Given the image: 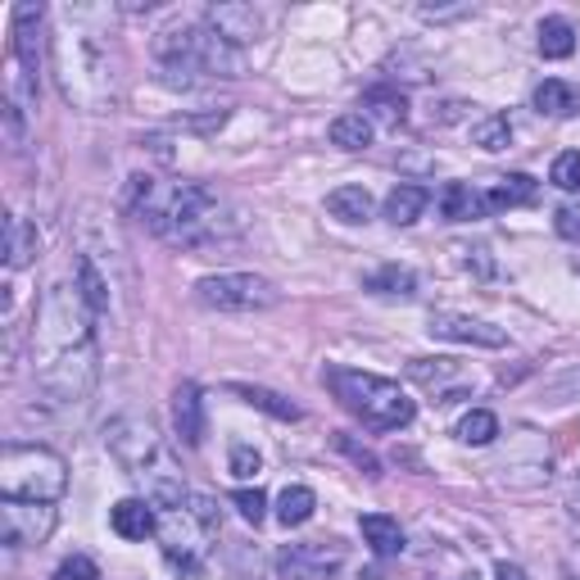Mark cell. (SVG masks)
<instances>
[{"mask_svg": "<svg viewBox=\"0 0 580 580\" xmlns=\"http://www.w3.org/2000/svg\"><path fill=\"white\" fill-rule=\"evenodd\" d=\"M231 395H241L250 408H263V413H273L277 422H299L304 413H299V404H291V400H282L277 391H263V385H241V381H231L227 385Z\"/></svg>", "mask_w": 580, "mask_h": 580, "instance_id": "22", "label": "cell"}, {"mask_svg": "<svg viewBox=\"0 0 580 580\" xmlns=\"http://www.w3.org/2000/svg\"><path fill=\"white\" fill-rule=\"evenodd\" d=\"M105 449L113 453V462L128 472V477H150V468L164 458V445H160V431L150 427L145 417H113L105 427Z\"/></svg>", "mask_w": 580, "mask_h": 580, "instance_id": "8", "label": "cell"}, {"mask_svg": "<svg viewBox=\"0 0 580 580\" xmlns=\"http://www.w3.org/2000/svg\"><path fill=\"white\" fill-rule=\"evenodd\" d=\"M576 513H580V477H576Z\"/></svg>", "mask_w": 580, "mask_h": 580, "instance_id": "40", "label": "cell"}, {"mask_svg": "<svg viewBox=\"0 0 580 580\" xmlns=\"http://www.w3.org/2000/svg\"><path fill=\"white\" fill-rule=\"evenodd\" d=\"M331 445H336V449H340V453H350V458H354V462H359V468H363V472H368V477H381V462H376V453H372V449H363V445H354V440H350V436H336V440H331Z\"/></svg>", "mask_w": 580, "mask_h": 580, "instance_id": "37", "label": "cell"}, {"mask_svg": "<svg viewBox=\"0 0 580 580\" xmlns=\"http://www.w3.org/2000/svg\"><path fill=\"white\" fill-rule=\"evenodd\" d=\"M51 68L59 96L73 109L87 113H109L119 105V83H123V64L113 32L100 28V10H59L55 36H51Z\"/></svg>", "mask_w": 580, "mask_h": 580, "instance_id": "2", "label": "cell"}, {"mask_svg": "<svg viewBox=\"0 0 580 580\" xmlns=\"http://www.w3.org/2000/svg\"><path fill=\"white\" fill-rule=\"evenodd\" d=\"M231 508H237L245 522H263V508H267V494L254 485V490H237V494H231Z\"/></svg>", "mask_w": 580, "mask_h": 580, "instance_id": "35", "label": "cell"}, {"mask_svg": "<svg viewBox=\"0 0 580 580\" xmlns=\"http://www.w3.org/2000/svg\"><path fill=\"white\" fill-rule=\"evenodd\" d=\"M205 23L222 36V42H231V46H245V42H254V36H259V14L250 6H214L205 14Z\"/></svg>", "mask_w": 580, "mask_h": 580, "instance_id": "14", "label": "cell"}, {"mask_svg": "<svg viewBox=\"0 0 580 580\" xmlns=\"http://www.w3.org/2000/svg\"><path fill=\"white\" fill-rule=\"evenodd\" d=\"M327 214L340 218V222H368L372 218V196H368V186H336L331 196H327Z\"/></svg>", "mask_w": 580, "mask_h": 580, "instance_id": "21", "label": "cell"}, {"mask_svg": "<svg viewBox=\"0 0 580 580\" xmlns=\"http://www.w3.org/2000/svg\"><path fill=\"white\" fill-rule=\"evenodd\" d=\"M431 205V190L427 186H413V182H400L391 196H385V205H381V214H385V222H395V227H408V222H417L422 218V209Z\"/></svg>", "mask_w": 580, "mask_h": 580, "instance_id": "15", "label": "cell"}, {"mask_svg": "<svg viewBox=\"0 0 580 580\" xmlns=\"http://www.w3.org/2000/svg\"><path fill=\"white\" fill-rule=\"evenodd\" d=\"M173 427L177 440L186 449H200L205 445V400H200V385L196 381H182L177 395H173Z\"/></svg>", "mask_w": 580, "mask_h": 580, "instance_id": "12", "label": "cell"}, {"mask_svg": "<svg viewBox=\"0 0 580 580\" xmlns=\"http://www.w3.org/2000/svg\"><path fill=\"white\" fill-rule=\"evenodd\" d=\"M530 100H535L539 113H549V119H571V113L580 109V91L571 83H562V77H545Z\"/></svg>", "mask_w": 580, "mask_h": 580, "instance_id": "18", "label": "cell"}, {"mask_svg": "<svg viewBox=\"0 0 580 580\" xmlns=\"http://www.w3.org/2000/svg\"><path fill=\"white\" fill-rule=\"evenodd\" d=\"M549 182H554L558 190H580V150L558 154L554 168H549Z\"/></svg>", "mask_w": 580, "mask_h": 580, "instance_id": "32", "label": "cell"}, {"mask_svg": "<svg viewBox=\"0 0 580 580\" xmlns=\"http://www.w3.org/2000/svg\"><path fill=\"white\" fill-rule=\"evenodd\" d=\"M55 580H100V567L87 558V554H73L55 567Z\"/></svg>", "mask_w": 580, "mask_h": 580, "instance_id": "36", "label": "cell"}, {"mask_svg": "<svg viewBox=\"0 0 580 580\" xmlns=\"http://www.w3.org/2000/svg\"><path fill=\"white\" fill-rule=\"evenodd\" d=\"M128 209L141 214L168 245H205L222 231V196L200 182L160 186L154 177L136 173L128 186Z\"/></svg>", "mask_w": 580, "mask_h": 580, "instance_id": "3", "label": "cell"}, {"mask_svg": "<svg viewBox=\"0 0 580 580\" xmlns=\"http://www.w3.org/2000/svg\"><path fill=\"white\" fill-rule=\"evenodd\" d=\"M440 218L445 222H472V218H481L485 214V196L477 186H468V182H449L445 190H440Z\"/></svg>", "mask_w": 580, "mask_h": 580, "instance_id": "16", "label": "cell"}, {"mask_svg": "<svg viewBox=\"0 0 580 580\" xmlns=\"http://www.w3.org/2000/svg\"><path fill=\"white\" fill-rule=\"evenodd\" d=\"M68 490V462L46 445L10 440L0 449V499H23V504H55Z\"/></svg>", "mask_w": 580, "mask_h": 580, "instance_id": "5", "label": "cell"}, {"mask_svg": "<svg viewBox=\"0 0 580 580\" xmlns=\"http://www.w3.org/2000/svg\"><path fill=\"white\" fill-rule=\"evenodd\" d=\"M314 508H318V494L308 485H286L277 494V522L282 526H304L308 517H314Z\"/></svg>", "mask_w": 580, "mask_h": 580, "instance_id": "27", "label": "cell"}, {"mask_svg": "<svg viewBox=\"0 0 580 580\" xmlns=\"http://www.w3.org/2000/svg\"><path fill=\"white\" fill-rule=\"evenodd\" d=\"M431 336L458 340V344H477V350H504L508 344L504 327H494L485 318H468V314H431Z\"/></svg>", "mask_w": 580, "mask_h": 580, "instance_id": "11", "label": "cell"}, {"mask_svg": "<svg viewBox=\"0 0 580 580\" xmlns=\"http://www.w3.org/2000/svg\"><path fill=\"white\" fill-rule=\"evenodd\" d=\"M263 472V458L254 445H231V477H241V481H254Z\"/></svg>", "mask_w": 580, "mask_h": 580, "instance_id": "34", "label": "cell"}, {"mask_svg": "<svg viewBox=\"0 0 580 580\" xmlns=\"http://www.w3.org/2000/svg\"><path fill=\"white\" fill-rule=\"evenodd\" d=\"M472 141L481 145V150H508V141H513V123L504 119V113H485V119L472 128Z\"/></svg>", "mask_w": 580, "mask_h": 580, "instance_id": "29", "label": "cell"}, {"mask_svg": "<svg viewBox=\"0 0 580 580\" xmlns=\"http://www.w3.org/2000/svg\"><path fill=\"white\" fill-rule=\"evenodd\" d=\"M186 513L196 517V522H200L209 535H218V526H222V508L214 504L209 494H190V499H186Z\"/></svg>", "mask_w": 580, "mask_h": 580, "instance_id": "33", "label": "cell"}, {"mask_svg": "<svg viewBox=\"0 0 580 580\" xmlns=\"http://www.w3.org/2000/svg\"><path fill=\"white\" fill-rule=\"evenodd\" d=\"M91 304L77 286H51L32 318V376L51 408H87L100 381Z\"/></svg>", "mask_w": 580, "mask_h": 580, "instance_id": "1", "label": "cell"}, {"mask_svg": "<svg viewBox=\"0 0 580 580\" xmlns=\"http://www.w3.org/2000/svg\"><path fill=\"white\" fill-rule=\"evenodd\" d=\"M59 513L55 504H23V499H0V539L10 549H36L46 545Z\"/></svg>", "mask_w": 580, "mask_h": 580, "instance_id": "9", "label": "cell"}, {"mask_svg": "<svg viewBox=\"0 0 580 580\" xmlns=\"http://www.w3.org/2000/svg\"><path fill=\"white\" fill-rule=\"evenodd\" d=\"M363 291H372V295H404L408 299L417 291V273L404 267V263H381L376 273L363 277Z\"/></svg>", "mask_w": 580, "mask_h": 580, "instance_id": "23", "label": "cell"}, {"mask_svg": "<svg viewBox=\"0 0 580 580\" xmlns=\"http://www.w3.org/2000/svg\"><path fill=\"white\" fill-rule=\"evenodd\" d=\"M196 299L218 314H263V308L282 304V291L254 273H214L196 282Z\"/></svg>", "mask_w": 580, "mask_h": 580, "instance_id": "7", "label": "cell"}, {"mask_svg": "<svg viewBox=\"0 0 580 580\" xmlns=\"http://www.w3.org/2000/svg\"><path fill=\"white\" fill-rule=\"evenodd\" d=\"M340 567H344L340 539H304V545H286L277 554L282 580H336Z\"/></svg>", "mask_w": 580, "mask_h": 580, "instance_id": "10", "label": "cell"}, {"mask_svg": "<svg viewBox=\"0 0 580 580\" xmlns=\"http://www.w3.org/2000/svg\"><path fill=\"white\" fill-rule=\"evenodd\" d=\"M109 526L123 539H150L154 530H160V517H154L150 499H119V504L109 508Z\"/></svg>", "mask_w": 580, "mask_h": 580, "instance_id": "13", "label": "cell"}, {"mask_svg": "<svg viewBox=\"0 0 580 580\" xmlns=\"http://www.w3.org/2000/svg\"><path fill=\"white\" fill-rule=\"evenodd\" d=\"M453 580H481V576H477V571H472V576H453Z\"/></svg>", "mask_w": 580, "mask_h": 580, "instance_id": "41", "label": "cell"}, {"mask_svg": "<svg viewBox=\"0 0 580 580\" xmlns=\"http://www.w3.org/2000/svg\"><path fill=\"white\" fill-rule=\"evenodd\" d=\"M363 113H368V119H376L381 128H400V123L408 119V100H404L400 91L376 87V91L363 96Z\"/></svg>", "mask_w": 580, "mask_h": 580, "instance_id": "25", "label": "cell"}, {"mask_svg": "<svg viewBox=\"0 0 580 580\" xmlns=\"http://www.w3.org/2000/svg\"><path fill=\"white\" fill-rule=\"evenodd\" d=\"M494 580H530V576H526L517 562H499V567H494Z\"/></svg>", "mask_w": 580, "mask_h": 580, "instance_id": "39", "label": "cell"}, {"mask_svg": "<svg viewBox=\"0 0 580 580\" xmlns=\"http://www.w3.org/2000/svg\"><path fill=\"white\" fill-rule=\"evenodd\" d=\"M77 291H83V299L91 304V314H105V308H109L105 282H100V273H96L91 259H77Z\"/></svg>", "mask_w": 580, "mask_h": 580, "instance_id": "30", "label": "cell"}, {"mask_svg": "<svg viewBox=\"0 0 580 580\" xmlns=\"http://www.w3.org/2000/svg\"><path fill=\"white\" fill-rule=\"evenodd\" d=\"M576 51V28L567 19H545L539 23V55L545 59H567Z\"/></svg>", "mask_w": 580, "mask_h": 580, "instance_id": "28", "label": "cell"}, {"mask_svg": "<svg viewBox=\"0 0 580 580\" xmlns=\"http://www.w3.org/2000/svg\"><path fill=\"white\" fill-rule=\"evenodd\" d=\"M327 136H331V145L350 150V154L368 150L372 145V119H368V113H340V119H331Z\"/></svg>", "mask_w": 580, "mask_h": 580, "instance_id": "24", "label": "cell"}, {"mask_svg": "<svg viewBox=\"0 0 580 580\" xmlns=\"http://www.w3.org/2000/svg\"><path fill=\"white\" fill-rule=\"evenodd\" d=\"M554 227H558V237L580 241V205H562V209L554 214Z\"/></svg>", "mask_w": 580, "mask_h": 580, "instance_id": "38", "label": "cell"}, {"mask_svg": "<svg viewBox=\"0 0 580 580\" xmlns=\"http://www.w3.org/2000/svg\"><path fill=\"white\" fill-rule=\"evenodd\" d=\"M322 381L344 404V413H354L368 431H404L417 417V404L400 391V381H391V376L359 372V368H327Z\"/></svg>", "mask_w": 580, "mask_h": 580, "instance_id": "4", "label": "cell"}, {"mask_svg": "<svg viewBox=\"0 0 580 580\" xmlns=\"http://www.w3.org/2000/svg\"><path fill=\"white\" fill-rule=\"evenodd\" d=\"M535 196H539V182L526 177V173H513V177H504V182H499L490 196H485V209H490V214L522 209V205H535Z\"/></svg>", "mask_w": 580, "mask_h": 580, "instance_id": "19", "label": "cell"}, {"mask_svg": "<svg viewBox=\"0 0 580 580\" xmlns=\"http://www.w3.org/2000/svg\"><path fill=\"white\" fill-rule=\"evenodd\" d=\"M36 259V227L19 214L6 218V267L10 273H19V267H28Z\"/></svg>", "mask_w": 580, "mask_h": 580, "instance_id": "20", "label": "cell"}, {"mask_svg": "<svg viewBox=\"0 0 580 580\" xmlns=\"http://www.w3.org/2000/svg\"><path fill=\"white\" fill-rule=\"evenodd\" d=\"M359 530H363L368 549H372L376 558H395V554H404V530H400V522H395V517H385V513H368V517H359Z\"/></svg>", "mask_w": 580, "mask_h": 580, "instance_id": "17", "label": "cell"}, {"mask_svg": "<svg viewBox=\"0 0 580 580\" xmlns=\"http://www.w3.org/2000/svg\"><path fill=\"white\" fill-rule=\"evenodd\" d=\"M154 55L164 59L168 73H182V83L190 73H209V77H241V55L231 42L209 28V23H186V28H168L154 42Z\"/></svg>", "mask_w": 580, "mask_h": 580, "instance_id": "6", "label": "cell"}, {"mask_svg": "<svg viewBox=\"0 0 580 580\" xmlns=\"http://www.w3.org/2000/svg\"><path fill=\"white\" fill-rule=\"evenodd\" d=\"M453 436H458V445L485 449V445H494V436H499V417H494L490 408H472L468 417H458V427H453Z\"/></svg>", "mask_w": 580, "mask_h": 580, "instance_id": "26", "label": "cell"}, {"mask_svg": "<svg viewBox=\"0 0 580 580\" xmlns=\"http://www.w3.org/2000/svg\"><path fill=\"white\" fill-rule=\"evenodd\" d=\"M408 376L422 385H445L449 376H458V363L453 359H417V363H408Z\"/></svg>", "mask_w": 580, "mask_h": 580, "instance_id": "31", "label": "cell"}]
</instances>
